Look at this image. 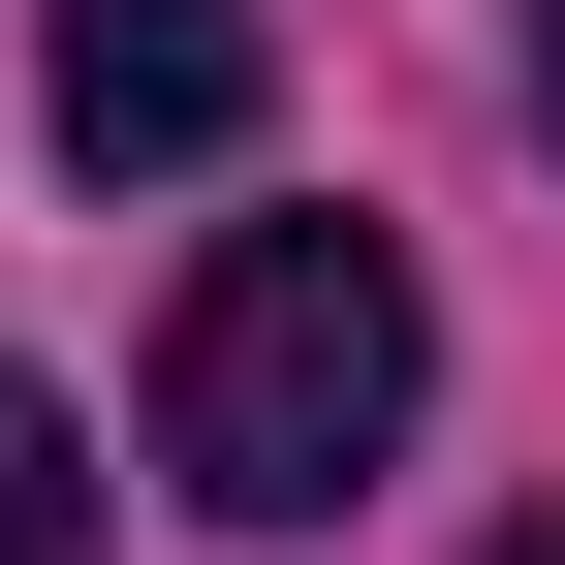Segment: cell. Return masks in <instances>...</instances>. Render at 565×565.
I'll return each instance as SVG.
<instances>
[{"label":"cell","instance_id":"1","mask_svg":"<svg viewBox=\"0 0 565 565\" xmlns=\"http://www.w3.org/2000/svg\"><path fill=\"white\" fill-rule=\"evenodd\" d=\"M408 408H440V282H408L377 221H252V252H189V315H158V471H189L221 534L377 503Z\"/></svg>","mask_w":565,"mask_h":565},{"label":"cell","instance_id":"2","mask_svg":"<svg viewBox=\"0 0 565 565\" xmlns=\"http://www.w3.org/2000/svg\"><path fill=\"white\" fill-rule=\"evenodd\" d=\"M252 0H63V32H32V126H63V158H95V189H189V158H252Z\"/></svg>","mask_w":565,"mask_h":565},{"label":"cell","instance_id":"3","mask_svg":"<svg viewBox=\"0 0 565 565\" xmlns=\"http://www.w3.org/2000/svg\"><path fill=\"white\" fill-rule=\"evenodd\" d=\"M0 565H95V408L0 345Z\"/></svg>","mask_w":565,"mask_h":565},{"label":"cell","instance_id":"4","mask_svg":"<svg viewBox=\"0 0 565 565\" xmlns=\"http://www.w3.org/2000/svg\"><path fill=\"white\" fill-rule=\"evenodd\" d=\"M534 126H565V0H534Z\"/></svg>","mask_w":565,"mask_h":565},{"label":"cell","instance_id":"5","mask_svg":"<svg viewBox=\"0 0 565 565\" xmlns=\"http://www.w3.org/2000/svg\"><path fill=\"white\" fill-rule=\"evenodd\" d=\"M503 565H565V503H534V534H503Z\"/></svg>","mask_w":565,"mask_h":565}]
</instances>
